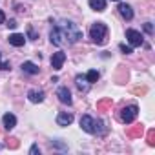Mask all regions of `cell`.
Masks as SVG:
<instances>
[{"label":"cell","instance_id":"16","mask_svg":"<svg viewBox=\"0 0 155 155\" xmlns=\"http://www.w3.org/2000/svg\"><path fill=\"white\" fill-rule=\"evenodd\" d=\"M90 8L95 11H104L106 9V0H90Z\"/></svg>","mask_w":155,"mask_h":155},{"label":"cell","instance_id":"7","mask_svg":"<svg viewBox=\"0 0 155 155\" xmlns=\"http://www.w3.org/2000/svg\"><path fill=\"white\" fill-rule=\"evenodd\" d=\"M64 60H66V53H64V51H57V53H53V57H51V66H53L55 69H62Z\"/></svg>","mask_w":155,"mask_h":155},{"label":"cell","instance_id":"27","mask_svg":"<svg viewBox=\"0 0 155 155\" xmlns=\"http://www.w3.org/2000/svg\"><path fill=\"white\" fill-rule=\"evenodd\" d=\"M8 26H9V28H17V20H9Z\"/></svg>","mask_w":155,"mask_h":155},{"label":"cell","instance_id":"22","mask_svg":"<svg viewBox=\"0 0 155 155\" xmlns=\"http://www.w3.org/2000/svg\"><path fill=\"white\" fill-rule=\"evenodd\" d=\"M108 106H111V101H110V99H108V101L99 102V108H101V110H104V108H108Z\"/></svg>","mask_w":155,"mask_h":155},{"label":"cell","instance_id":"28","mask_svg":"<svg viewBox=\"0 0 155 155\" xmlns=\"http://www.w3.org/2000/svg\"><path fill=\"white\" fill-rule=\"evenodd\" d=\"M115 2H119V0H115Z\"/></svg>","mask_w":155,"mask_h":155},{"label":"cell","instance_id":"18","mask_svg":"<svg viewBox=\"0 0 155 155\" xmlns=\"http://www.w3.org/2000/svg\"><path fill=\"white\" fill-rule=\"evenodd\" d=\"M128 135H130V137H139V135H142V126H137V128L130 130Z\"/></svg>","mask_w":155,"mask_h":155},{"label":"cell","instance_id":"5","mask_svg":"<svg viewBox=\"0 0 155 155\" xmlns=\"http://www.w3.org/2000/svg\"><path fill=\"white\" fill-rule=\"evenodd\" d=\"M81 128L86 133H95V119L90 115H82L81 117Z\"/></svg>","mask_w":155,"mask_h":155},{"label":"cell","instance_id":"3","mask_svg":"<svg viewBox=\"0 0 155 155\" xmlns=\"http://www.w3.org/2000/svg\"><path fill=\"white\" fill-rule=\"evenodd\" d=\"M137 115H139V108L135 104H130V106H126V108L120 110V120L126 122V124H131L137 119Z\"/></svg>","mask_w":155,"mask_h":155},{"label":"cell","instance_id":"21","mask_svg":"<svg viewBox=\"0 0 155 155\" xmlns=\"http://www.w3.org/2000/svg\"><path fill=\"white\" fill-rule=\"evenodd\" d=\"M120 51H122V53H126V55H130V53H131V48H130V46H126V44H120Z\"/></svg>","mask_w":155,"mask_h":155},{"label":"cell","instance_id":"17","mask_svg":"<svg viewBox=\"0 0 155 155\" xmlns=\"http://www.w3.org/2000/svg\"><path fill=\"white\" fill-rule=\"evenodd\" d=\"M86 81H88L90 84H93V82H97V81H99V71H95V69H91V71H88V75H86Z\"/></svg>","mask_w":155,"mask_h":155},{"label":"cell","instance_id":"8","mask_svg":"<svg viewBox=\"0 0 155 155\" xmlns=\"http://www.w3.org/2000/svg\"><path fill=\"white\" fill-rule=\"evenodd\" d=\"M49 40H51V44H55V46H60V44L64 42L62 31H60L58 28H53V29H51V33H49Z\"/></svg>","mask_w":155,"mask_h":155},{"label":"cell","instance_id":"13","mask_svg":"<svg viewBox=\"0 0 155 155\" xmlns=\"http://www.w3.org/2000/svg\"><path fill=\"white\" fill-rule=\"evenodd\" d=\"M9 44L15 46V48H20V46L26 44V37L20 35V33H13V35H9Z\"/></svg>","mask_w":155,"mask_h":155},{"label":"cell","instance_id":"1","mask_svg":"<svg viewBox=\"0 0 155 155\" xmlns=\"http://www.w3.org/2000/svg\"><path fill=\"white\" fill-rule=\"evenodd\" d=\"M57 28L62 31V37H64L69 44H75V42H79V40L82 38V31L77 28L73 22H69V20H62Z\"/></svg>","mask_w":155,"mask_h":155},{"label":"cell","instance_id":"24","mask_svg":"<svg viewBox=\"0 0 155 155\" xmlns=\"http://www.w3.org/2000/svg\"><path fill=\"white\" fill-rule=\"evenodd\" d=\"M9 62H2V58H0V69H9Z\"/></svg>","mask_w":155,"mask_h":155},{"label":"cell","instance_id":"25","mask_svg":"<svg viewBox=\"0 0 155 155\" xmlns=\"http://www.w3.org/2000/svg\"><path fill=\"white\" fill-rule=\"evenodd\" d=\"M4 20H6V15H4L2 9H0V24H4Z\"/></svg>","mask_w":155,"mask_h":155},{"label":"cell","instance_id":"14","mask_svg":"<svg viewBox=\"0 0 155 155\" xmlns=\"http://www.w3.org/2000/svg\"><path fill=\"white\" fill-rule=\"evenodd\" d=\"M75 84H77V88H79L81 91H88L90 90V82L86 81V77H82V75H77V79H75Z\"/></svg>","mask_w":155,"mask_h":155},{"label":"cell","instance_id":"15","mask_svg":"<svg viewBox=\"0 0 155 155\" xmlns=\"http://www.w3.org/2000/svg\"><path fill=\"white\" fill-rule=\"evenodd\" d=\"M22 71H24V73H29V75H37V73H38V66L28 60V62L22 64Z\"/></svg>","mask_w":155,"mask_h":155},{"label":"cell","instance_id":"11","mask_svg":"<svg viewBox=\"0 0 155 155\" xmlns=\"http://www.w3.org/2000/svg\"><path fill=\"white\" fill-rule=\"evenodd\" d=\"M2 124H4L6 130H13V128L17 126V117H15L13 113H6V115L2 117Z\"/></svg>","mask_w":155,"mask_h":155},{"label":"cell","instance_id":"20","mask_svg":"<svg viewBox=\"0 0 155 155\" xmlns=\"http://www.w3.org/2000/svg\"><path fill=\"white\" fill-rule=\"evenodd\" d=\"M144 31H146L148 35L153 33V26H151V22H146V24H144Z\"/></svg>","mask_w":155,"mask_h":155},{"label":"cell","instance_id":"19","mask_svg":"<svg viewBox=\"0 0 155 155\" xmlns=\"http://www.w3.org/2000/svg\"><path fill=\"white\" fill-rule=\"evenodd\" d=\"M148 144L150 146H155V130H150L148 131Z\"/></svg>","mask_w":155,"mask_h":155},{"label":"cell","instance_id":"12","mask_svg":"<svg viewBox=\"0 0 155 155\" xmlns=\"http://www.w3.org/2000/svg\"><path fill=\"white\" fill-rule=\"evenodd\" d=\"M119 13L122 15V18H126V20H131L133 18V9H131V6H128V4H119Z\"/></svg>","mask_w":155,"mask_h":155},{"label":"cell","instance_id":"23","mask_svg":"<svg viewBox=\"0 0 155 155\" xmlns=\"http://www.w3.org/2000/svg\"><path fill=\"white\" fill-rule=\"evenodd\" d=\"M29 153H31V155H37V153H40L38 146H37V144H33V146H31V150H29Z\"/></svg>","mask_w":155,"mask_h":155},{"label":"cell","instance_id":"26","mask_svg":"<svg viewBox=\"0 0 155 155\" xmlns=\"http://www.w3.org/2000/svg\"><path fill=\"white\" fill-rule=\"evenodd\" d=\"M28 33H29V37H31V38H37V33L33 31V28H29V31H28Z\"/></svg>","mask_w":155,"mask_h":155},{"label":"cell","instance_id":"6","mask_svg":"<svg viewBox=\"0 0 155 155\" xmlns=\"http://www.w3.org/2000/svg\"><path fill=\"white\" fill-rule=\"evenodd\" d=\"M57 97H58V101L62 102V104H71L73 102V99H71V93H69V90L66 88V86H62V88H58L57 90Z\"/></svg>","mask_w":155,"mask_h":155},{"label":"cell","instance_id":"10","mask_svg":"<svg viewBox=\"0 0 155 155\" xmlns=\"http://www.w3.org/2000/svg\"><path fill=\"white\" fill-rule=\"evenodd\" d=\"M71 122H73V115L71 113H68V111L58 113V117H57V124L58 126H69Z\"/></svg>","mask_w":155,"mask_h":155},{"label":"cell","instance_id":"4","mask_svg":"<svg viewBox=\"0 0 155 155\" xmlns=\"http://www.w3.org/2000/svg\"><path fill=\"white\" fill-rule=\"evenodd\" d=\"M126 38L131 46H142V35L137 31V29H126Z\"/></svg>","mask_w":155,"mask_h":155},{"label":"cell","instance_id":"2","mask_svg":"<svg viewBox=\"0 0 155 155\" xmlns=\"http://www.w3.org/2000/svg\"><path fill=\"white\" fill-rule=\"evenodd\" d=\"M106 37H108V26H106V24L97 22V24L91 26V29H90V38H91L95 44L102 46V44L106 42Z\"/></svg>","mask_w":155,"mask_h":155},{"label":"cell","instance_id":"9","mask_svg":"<svg viewBox=\"0 0 155 155\" xmlns=\"http://www.w3.org/2000/svg\"><path fill=\"white\" fill-rule=\"evenodd\" d=\"M28 99H29L31 102L38 104V102L44 101V91H42V90H29V91H28Z\"/></svg>","mask_w":155,"mask_h":155}]
</instances>
